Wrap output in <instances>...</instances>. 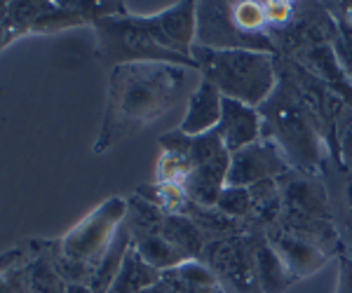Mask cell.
Wrapping results in <instances>:
<instances>
[{
    "label": "cell",
    "instance_id": "1f68e13d",
    "mask_svg": "<svg viewBox=\"0 0 352 293\" xmlns=\"http://www.w3.org/2000/svg\"><path fill=\"white\" fill-rule=\"evenodd\" d=\"M343 207H345V223H352V172L343 174Z\"/></svg>",
    "mask_w": 352,
    "mask_h": 293
},
{
    "label": "cell",
    "instance_id": "9a60e30c",
    "mask_svg": "<svg viewBox=\"0 0 352 293\" xmlns=\"http://www.w3.org/2000/svg\"><path fill=\"white\" fill-rule=\"evenodd\" d=\"M228 167H230V153L223 150L209 162L195 167L181 183L192 204L200 207H217L221 193L228 185Z\"/></svg>",
    "mask_w": 352,
    "mask_h": 293
},
{
    "label": "cell",
    "instance_id": "836d02e7",
    "mask_svg": "<svg viewBox=\"0 0 352 293\" xmlns=\"http://www.w3.org/2000/svg\"><path fill=\"white\" fill-rule=\"evenodd\" d=\"M343 233V242H345V256L352 258V223H345V230H340Z\"/></svg>",
    "mask_w": 352,
    "mask_h": 293
},
{
    "label": "cell",
    "instance_id": "277c9868",
    "mask_svg": "<svg viewBox=\"0 0 352 293\" xmlns=\"http://www.w3.org/2000/svg\"><path fill=\"white\" fill-rule=\"evenodd\" d=\"M96 33V59L101 66H116L136 64V61H162V64H176L195 69V61L190 56H181L169 52L162 45H157L155 38L141 26L136 14H109L94 21Z\"/></svg>",
    "mask_w": 352,
    "mask_h": 293
},
{
    "label": "cell",
    "instance_id": "4fadbf2b",
    "mask_svg": "<svg viewBox=\"0 0 352 293\" xmlns=\"http://www.w3.org/2000/svg\"><path fill=\"white\" fill-rule=\"evenodd\" d=\"M217 134L223 141L226 150L232 155L247 145L256 143L261 139V113L254 106H247L242 101L226 99L221 108V120L217 125Z\"/></svg>",
    "mask_w": 352,
    "mask_h": 293
},
{
    "label": "cell",
    "instance_id": "484cf974",
    "mask_svg": "<svg viewBox=\"0 0 352 293\" xmlns=\"http://www.w3.org/2000/svg\"><path fill=\"white\" fill-rule=\"evenodd\" d=\"M50 0H14L10 3V16H8V28L14 33L16 38L31 33L36 19L45 12Z\"/></svg>",
    "mask_w": 352,
    "mask_h": 293
},
{
    "label": "cell",
    "instance_id": "5bb4252c",
    "mask_svg": "<svg viewBox=\"0 0 352 293\" xmlns=\"http://www.w3.org/2000/svg\"><path fill=\"white\" fill-rule=\"evenodd\" d=\"M289 59L298 61L305 71L312 73L331 94L343 101L345 106L352 108V82L350 78L345 75V71L340 69L336 54H333L331 45H322V47H312V49H303V52L292 54Z\"/></svg>",
    "mask_w": 352,
    "mask_h": 293
},
{
    "label": "cell",
    "instance_id": "d4e9b609",
    "mask_svg": "<svg viewBox=\"0 0 352 293\" xmlns=\"http://www.w3.org/2000/svg\"><path fill=\"white\" fill-rule=\"evenodd\" d=\"M230 8L232 19L240 31L249 36H268V21H265V10L261 0H235L230 3Z\"/></svg>",
    "mask_w": 352,
    "mask_h": 293
},
{
    "label": "cell",
    "instance_id": "4316f807",
    "mask_svg": "<svg viewBox=\"0 0 352 293\" xmlns=\"http://www.w3.org/2000/svg\"><path fill=\"white\" fill-rule=\"evenodd\" d=\"M327 8H329V12L333 14V19H336V24H338V38L331 45L333 54H336L340 69L345 71V75H348L350 82H352V24L345 19L343 14H340L336 3H327Z\"/></svg>",
    "mask_w": 352,
    "mask_h": 293
},
{
    "label": "cell",
    "instance_id": "6da1fadb",
    "mask_svg": "<svg viewBox=\"0 0 352 293\" xmlns=\"http://www.w3.org/2000/svg\"><path fill=\"white\" fill-rule=\"evenodd\" d=\"M197 75L195 69L162 61H136L111 69L104 122L92 145L94 155H104L120 141L160 120L186 97L190 80Z\"/></svg>",
    "mask_w": 352,
    "mask_h": 293
},
{
    "label": "cell",
    "instance_id": "f1b7e54d",
    "mask_svg": "<svg viewBox=\"0 0 352 293\" xmlns=\"http://www.w3.org/2000/svg\"><path fill=\"white\" fill-rule=\"evenodd\" d=\"M336 150H338V172H352V108L345 106L336 122Z\"/></svg>",
    "mask_w": 352,
    "mask_h": 293
},
{
    "label": "cell",
    "instance_id": "5b68a950",
    "mask_svg": "<svg viewBox=\"0 0 352 293\" xmlns=\"http://www.w3.org/2000/svg\"><path fill=\"white\" fill-rule=\"evenodd\" d=\"M124 216H127V200L109 197L59 239L61 253L71 261L92 268L94 272L96 263L111 246L118 228L124 223Z\"/></svg>",
    "mask_w": 352,
    "mask_h": 293
},
{
    "label": "cell",
    "instance_id": "ffe728a7",
    "mask_svg": "<svg viewBox=\"0 0 352 293\" xmlns=\"http://www.w3.org/2000/svg\"><path fill=\"white\" fill-rule=\"evenodd\" d=\"M160 279H162V272L151 268L132 244L120 266V272H118L116 281H113L111 293H141V291L151 289V286L160 284Z\"/></svg>",
    "mask_w": 352,
    "mask_h": 293
},
{
    "label": "cell",
    "instance_id": "8d00e7d4",
    "mask_svg": "<svg viewBox=\"0 0 352 293\" xmlns=\"http://www.w3.org/2000/svg\"><path fill=\"white\" fill-rule=\"evenodd\" d=\"M336 8L340 10V14H343L345 19L352 24V3H336Z\"/></svg>",
    "mask_w": 352,
    "mask_h": 293
},
{
    "label": "cell",
    "instance_id": "cb8c5ba5",
    "mask_svg": "<svg viewBox=\"0 0 352 293\" xmlns=\"http://www.w3.org/2000/svg\"><path fill=\"white\" fill-rule=\"evenodd\" d=\"M136 195L146 197V200L153 202L155 207H160L167 216L186 213V207L190 204L184 185H179V183H157L155 181L151 185H139V188H136Z\"/></svg>",
    "mask_w": 352,
    "mask_h": 293
},
{
    "label": "cell",
    "instance_id": "2e32d148",
    "mask_svg": "<svg viewBox=\"0 0 352 293\" xmlns=\"http://www.w3.org/2000/svg\"><path fill=\"white\" fill-rule=\"evenodd\" d=\"M221 108H223V97L209 80L200 78L195 89L188 97V108L181 120L179 129L188 137H200V134L214 132L221 120Z\"/></svg>",
    "mask_w": 352,
    "mask_h": 293
},
{
    "label": "cell",
    "instance_id": "44dd1931",
    "mask_svg": "<svg viewBox=\"0 0 352 293\" xmlns=\"http://www.w3.org/2000/svg\"><path fill=\"white\" fill-rule=\"evenodd\" d=\"M160 235L169 242V244H174L176 249L188 258V261H200L204 246H207V239L202 237V233L197 230V225L192 223L188 216H184V213L164 216Z\"/></svg>",
    "mask_w": 352,
    "mask_h": 293
},
{
    "label": "cell",
    "instance_id": "f546056e",
    "mask_svg": "<svg viewBox=\"0 0 352 293\" xmlns=\"http://www.w3.org/2000/svg\"><path fill=\"white\" fill-rule=\"evenodd\" d=\"M265 21H268V36L272 38L275 33H282L296 16V3L289 0H265Z\"/></svg>",
    "mask_w": 352,
    "mask_h": 293
},
{
    "label": "cell",
    "instance_id": "e575fe53",
    "mask_svg": "<svg viewBox=\"0 0 352 293\" xmlns=\"http://www.w3.org/2000/svg\"><path fill=\"white\" fill-rule=\"evenodd\" d=\"M12 40H16V36H14L12 31H10L8 26H3V24H0V49H3V47H8V45L12 43Z\"/></svg>",
    "mask_w": 352,
    "mask_h": 293
},
{
    "label": "cell",
    "instance_id": "d6986e66",
    "mask_svg": "<svg viewBox=\"0 0 352 293\" xmlns=\"http://www.w3.org/2000/svg\"><path fill=\"white\" fill-rule=\"evenodd\" d=\"M129 246H132V233L127 230V225H120L113 237L111 246L106 249V253L101 256V261L96 263L92 279H89V286H92L94 293H111V286L116 281L118 272H120V266L127 256Z\"/></svg>",
    "mask_w": 352,
    "mask_h": 293
},
{
    "label": "cell",
    "instance_id": "d590c367",
    "mask_svg": "<svg viewBox=\"0 0 352 293\" xmlns=\"http://www.w3.org/2000/svg\"><path fill=\"white\" fill-rule=\"evenodd\" d=\"M64 293H94L89 284H66Z\"/></svg>",
    "mask_w": 352,
    "mask_h": 293
},
{
    "label": "cell",
    "instance_id": "7402d4cb",
    "mask_svg": "<svg viewBox=\"0 0 352 293\" xmlns=\"http://www.w3.org/2000/svg\"><path fill=\"white\" fill-rule=\"evenodd\" d=\"M164 213L160 207H155L153 202H148L141 195L127 197V216H124V225L132 233V242L153 237V235L162 233V223H164Z\"/></svg>",
    "mask_w": 352,
    "mask_h": 293
},
{
    "label": "cell",
    "instance_id": "603a6c76",
    "mask_svg": "<svg viewBox=\"0 0 352 293\" xmlns=\"http://www.w3.org/2000/svg\"><path fill=\"white\" fill-rule=\"evenodd\" d=\"M132 244H134V249L141 253V258H144L151 268H155L157 272H167V270H174V268H179L181 263L188 261V258L176 249L174 244H169L162 235L136 239Z\"/></svg>",
    "mask_w": 352,
    "mask_h": 293
},
{
    "label": "cell",
    "instance_id": "9c48e42d",
    "mask_svg": "<svg viewBox=\"0 0 352 293\" xmlns=\"http://www.w3.org/2000/svg\"><path fill=\"white\" fill-rule=\"evenodd\" d=\"M338 38V24L329 12L327 3H296V16L282 33L272 36L280 56H292L296 52L322 45H333Z\"/></svg>",
    "mask_w": 352,
    "mask_h": 293
},
{
    "label": "cell",
    "instance_id": "52a82bcc",
    "mask_svg": "<svg viewBox=\"0 0 352 293\" xmlns=\"http://www.w3.org/2000/svg\"><path fill=\"white\" fill-rule=\"evenodd\" d=\"M195 45L209 49H252V52L280 56L272 38L249 36L240 31L232 19L230 3H223V0L195 3Z\"/></svg>",
    "mask_w": 352,
    "mask_h": 293
},
{
    "label": "cell",
    "instance_id": "83f0119b",
    "mask_svg": "<svg viewBox=\"0 0 352 293\" xmlns=\"http://www.w3.org/2000/svg\"><path fill=\"white\" fill-rule=\"evenodd\" d=\"M217 209L223 211L226 216L237 218V221H247L249 213H252V195H249V188L226 185L217 202Z\"/></svg>",
    "mask_w": 352,
    "mask_h": 293
},
{
    "label": "cell",
    "instance_id": "ba28073f",
    "mask_svg": "<svg viewBox=\"0 0 352 293\" xmlns=\"http://www.w3.org/2000/svg\"><path fill=\"white\" fill-rule=\"evenodd\" d=\"M282 195L280 218H322L333 221L331 195H329L327 176L289 169L277 178Z\"/></svg>",
    "mask_w": 352,
    "mask_h": 293
},
{
    "label": "cell",
    "instance_id": "8fae6325",
    "mask_svg": "<svg viewBox=\"0 0 352 293\" xmlns=\"http://www.w3.org/2000/svg\"><path fill=\"white\" fill-rule=\"evenodd\" d=\"M287 172L289 165L285 155L280 153V148L270 139L261 137L256 143L247 145V148L230 155L228 185L249 188V185L265 181V178H280Z\"/></svg>",
    "mask_w": 352,
    "mask_h": 293
},
{
    "label": "cell",
    "instance_id": "ac0fdd59",
    "mask_svg": "<svg viewBox=\"0 0 352 293\" xmlns=\"http://www.w3.org/2000/svg\"><path fill=\"white\" fill-rule=\"evenodd\" d=\"M192 223L197 225V230L202 233V237L209 242L217 239H228L237 237V235H252L247 221H237V218L226 216L223 211H219L217 207H200V204H190L186 207V213Z\"/></svg>",
    "mask_w": 352,
    "mask_h": 293
},
{
    "label": "cell",
    "instance_id": "7c38bea8",
    "mask_svg": "<svg viewBox=\"0 0 352 293\" xmlns=\"http://www.w3.org/2000/svg\"><path fill=\"white\" fill-rule=\"evenodd\" d=\"M263 235L296 281L310 277V274H315L320 268L327 266V261H329L327 253H322L317 246H312L310 242H305L303 237L294 235L292 230L282 228L280 223L270 225Z\"/></svg>",
    "mask_w": 352,
    "mask_h": 293
},
{
    "label": "cell",
    "instance_id": "8992f818",
    "mask_svg": "<svg viewBox=\"0 0 352 293\" xmlns=\"http://www.w3.org/2000/svg\"><path fill=\"white\" fill-rule=\"evenodd\" d=\"M254 242L256 235H237L204 246L200 261L212 270L226 293H263L256 277Z\"/></svg>",
    "mask_w": 352,
    "mask_h": 293
},
{
    "label": "cell",
    "instance_id": "3957f363",
    "mask_svg": "<svg viewBox=\"0 0 352 293\" xmlns=\"http://www.w3.org/2000/svg\"><path fill=\"white\" fill-rule=\"evenodd\" d=\"M190 59L197 73L221 92V97L258 108L277 84L275 56L252 49H209L192 45Z\"/></svg>",
    "mask_w": 352,
    "mask_h": 293
},
{
    "label": "cell",
    "instance_id": "d6a6232c",
    "mask_svg": "<svg viewBox=\"0 0 352 293\" xmlns=\"http://www.w3.org/2000/svg\"><path fill=\"white\" fill-rule=\"evenodd\" d=\"M0 293H26V289L16 274L5 272V274H0Z\"/></svg>",
    "mask_w": 352,
    "mask_h": 293
},
{
    "label": "cell",
    "instance_id": "30bf717a",
    "mask_svg": "<svg viewBox=\"0 0 352 293\" xmlns=\"http://www.w3.org/2000/svg\"><path fill=\"white\" fill-rule=\"evenodd\" d=\"M141 26L169 52L190 56L195 45V3L184 0L153 14H136Z\"/></svg>",
    "mask_w": 352,
    "mask_h": 293
},
{
    "label": "cell",
    "instance_id": "7a4b0ae2",
    "mask_svg": "<svg viewBox=\"0 0 352 293\" xmlns=\"http://www.w3.org/2000/svg\"><path fill=\"white\" fill-rule=\"evenodd\" d=\"M261 137L270 139L285 155L289 169L308 174H327L331 160L322 127L305 101L292 87L282 73H277V84L272 94L258 106Z\"/></svg>",
    "mask_w": 352,
    "mask_h": 293
},
{
    "label": "cell",
    "instance_id": "74e56055",
    "mask_svg": "<svg viewBox=\"0 0 352 293\" xmlns=\"http://www.w3.org/2000/svg\"><path fill=\"white\" fill-rule=\"evenodd\" d=\"M8 16H10V3H0V24L8 26Z\"/></svg>",
    "mask_w": 352,
    "mask_h": 293
},
{
    "label": "cell",
    "instance_id": "e0dca14e",
    "mask_svg": "<svg viewBox=\"0 0 352 293\" xmlns=\"http://www.w3.org/2000/svg\"><path fill=\"white\" fill-rule=\"evenodd\" d=\"M256 242H254V261H256V277L258 286L263 293H285L289 286L296 284L292 272L285 268L275 249L268 244L263 233H254Z\"/></svg>",
    "mask_w": 352,
    "mask_h": 293
},
{
    "label": "cell",
    "instance_id": "4dcf8cb0",
    "mask_svg": "<svg viewBox=\"0 0 352 293\" xmlns=\"http://www.w3.org/2000/svg\"><path fill=\"white\" fill-rule=\"evenodd\" d=\"M336 293H352V258L343 256L338 258V286Z\"/></svg>",
    "mask_w": 352,
    "mask_h": 293
}]
</instances>
